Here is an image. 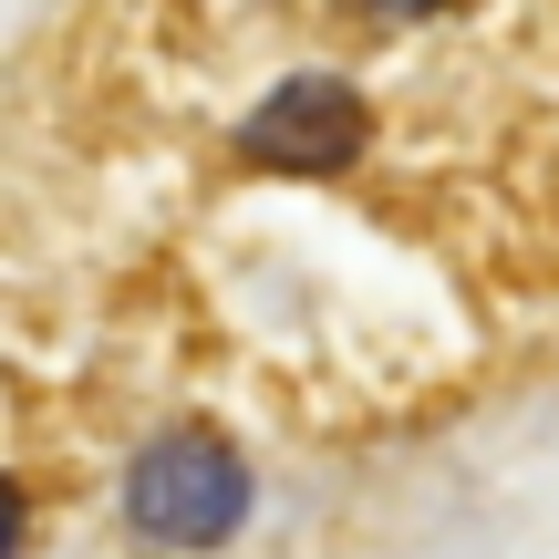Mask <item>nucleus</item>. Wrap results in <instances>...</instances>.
<instances>
[{"label": "nucleus", "mask_w": 559, "mask_h": 559, "mask_svg": "<svg viewBox=\"0 0 559 559\" xmlns=\"http://www.w3.org/2000/svg\"><path fill=\"white\" fill-rule=\"evenodd\" d=\"M362 135H373V115H362V94L342 73H290L260 115L239 124V156L290 166V177H332V166L362 156Z\"/></svg>", "instance_id": "obj_2"}, {"label": "nucleus", "mask_w": 559, "mask_h": 559, "mask_svg": "<svg viewBox=\"0 0 559 559\" xmlns=\"http://www.w3.org/2000/svg\"><path fill=\"white\" fill-rule=\"evenodd\" d=\"M124 519L145 549H228V528L249 519V466L207 425H166L145 436V456L124 466Z\"/></svg>", "instance_id": "obj_1"}, {"label": "nucleus", "mask_w": 559, "mask_h": 559, "mask_svg": "<svg viewBox=\"0 0 559 559\" xmlns=\"http://www.w3.org/2000/svg\"><path fill=\"white\" fill-rule=\"evenodd\" d=\"M21 528H32V519H21V487L0 477V559H21Z\"/></svg>", "instance_id": "obj_3"}, {"label": "nucleus", "mask_w": 559, "mask_h": 559, "mask_svg": "<svg viewBox=\"0 0 559 559\" xmlns=\"http://www.w3.org/2000/svg\"><path fill=\"white\" fill-rule=\"evenodd\" d=\"M362 11H445V0H362Z\"/></svg>", "instance_id": "obj_4"}]
</instances>
